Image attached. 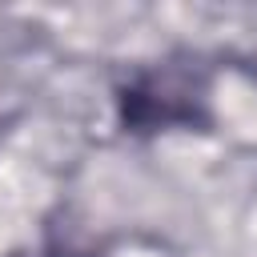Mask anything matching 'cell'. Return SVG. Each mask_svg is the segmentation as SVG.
<instances>
[{
	"label": "cell",
	"mask_w": 257,
	"mask_h": 257,
	"mask_svg": "<svg viewBox=\"0 0 257 257\" xmlns=\"http://www.w3.org/2000/svg\"><path fill=\"white\" fill-rule=\"evenodd\" d=\"M116 124L128 137L157 133H205L213 124L209 88L193 68L181 64H149L128 72L112 88Z\"/></svg>",
	"instance_id": "6da1fadb"
},
{
	"label": "cell",
	"mask_w": 257,
	"mask_h": 257,
	"mask_svg": "<svg viewBox=\"0 0 257 257\" xmlns=\"http://www.w3.org/2000/svg\"><path fill=\"white\" fill-rule=\"evenodd\" d=\"M28 257H96V253L72 249V245H48V249H36V253H28Z\"/></svg>",
	"instance_id": "7a4b0ae2"
}]
</instances>
